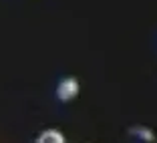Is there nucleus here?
I'll return each instance as SVG.
<instances>
[{
    "label": "nucleus",
    "instance_id": "nucleus-1",
    "mask_svg": "<svg viewBox=\"0 0 157 143\" xmlns=\"http://www.w3.org/2000/svg\"><path fill=\"white\" fill-rule=\"evenodd\" d=\"M77 95H78V81L77 79L69 77V79H65V81H60L59 89H56V97H59L60 101L69 103V101H73Z\"/></svg>",
    "mask_w": 157,
    "mask_h": 143
},
{
    "label": "nucleus",
    "instance_id": "nucleus-2",
    "mask_svg": "<svg viewBox=\"0 0 157 143\" xmlns=\"http://www.w3.org/2000/svg\"><path fill=\"white\" fill-rule=\"evenodd\" d=\"M36 143H65V137L56 129H46V131L40 133V137L36 139Z\"/></svg>",
    "mask_w": 157,
    "mask_h": 143
}]
</instances>
